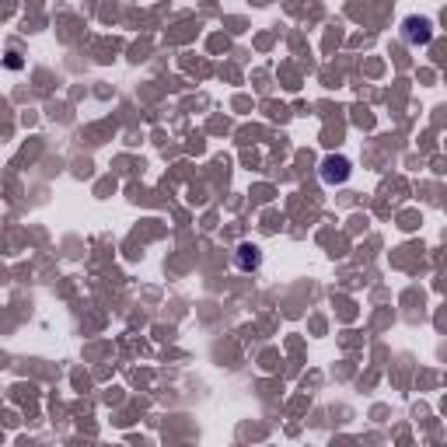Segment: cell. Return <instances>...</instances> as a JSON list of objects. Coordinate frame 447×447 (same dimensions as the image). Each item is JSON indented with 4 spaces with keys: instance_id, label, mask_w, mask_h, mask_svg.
I'll return each mask as SVG.
<instances>
[{
    "instance_id": "cell-1",
    "label": "cell",
    "mask_w": 447,
    "mask_h": 447,
    "mask_svg": "<svg viewBox=\"0 0 447 447\" xmlns=\"http://www.w3.org/2000/svg\"><path fill=\"white\" fill-rule=\"evenodd\" d=\"M402 38H406L409 45H427V42L434 38L430 17H406V21H402Z\"/></svg>"
},
{
    "instance_id": "cell-2",
    "label": "cell",
    "mask_w": 447,
    "mask_h": 447,
    "mask_svg": "<svg viewBox=\"0 0 447 447\" xmlns=\"http://www.w3.org/2000/svg\"><path fill=\"white\" fill-rule=\"evenodd\" d=\"M346 178H350V161H346V157H325V161H322V182L343 185Z\"/></svg>"
},
{
    "instance_id": "cell-3",
    "label": "cell",
    "mask_w": 447,
    "mask_h": 447,
    "mask_svg": "<svg viewBox=\"0 0 447 447\" xmlns=\"http://www.w3.org/2000/svg\"><path fill=\"white\" fill-rule=\"evenodd\" d=\"M234 262H238V269H241V273H252V269H259V266H262V248L245 241V245L238 248V259H234Z\"/></svg>"
},
{
    "instance_id": "cell-4",
    "label": "cell",
    "mask_w": 447,
    "mask_h": 447,
    "mask_svg": "<svg viewBox=\"0 0 447 447\" xmlns=\"http://www.w3.org/2000/svg\"><path fill=\"white\" fill-rule=\"evenodd\" d=\"M7 66L17 70V66H21V56H17V52H7Z\"/></svg>"
}]
</instances>
